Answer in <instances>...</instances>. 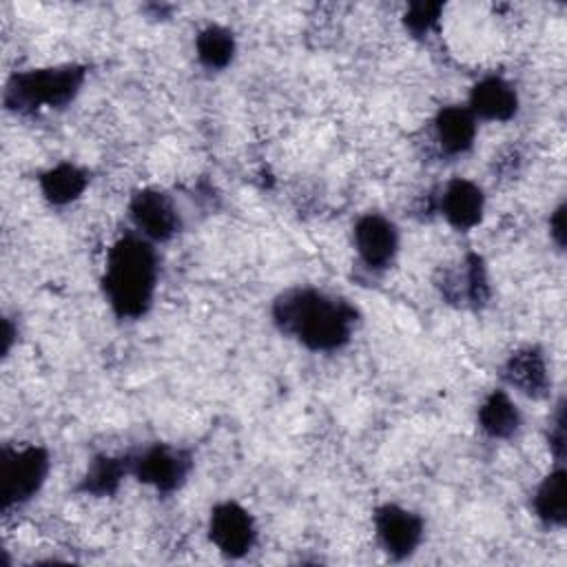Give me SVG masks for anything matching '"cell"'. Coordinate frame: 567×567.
Instances as JSON below:
<instances>
[{
	"label": "cell",
	"mask_w": 567,
	"mask_h": 567,
	"mask_svg": "<svg viewBox=\"0 0 567 567\" xmlns=\"http://www.w3.org/2000/svg\"><path fill=\"white\" fill-rule=\"evenodd\" d=\"M277 330L310 352H337L357 330L359 310L339 295L299 286L284 290L270 308Z\"/></svg>",
	"instance_id": "cell-1"
},
{
	"label": "cell",
	"mask_w": 567,
	"mask_h": 567,
	"mask_svg": "<svg viewBox=\"0 0 567 567\" xmlns=\"http://www.w3.org/2000/svg\"><path fill=\"white\" fill-rule=\"evenodd\" d=\"M102 295L117 319H142L155 299L159 284V259L155 244L128 230L106 250L102 270Z\"/></svg>",
	"instance_id": "cell-2"
},
{
	"label": "cell",
	"mask_w": 567,
	"mask_h": 567,
	"mask_svg": "<svg viewBox=\"0 0 567 567\" xmlns=\"http://www.w3.org/2000/svg\"><path fill=\"white\" fill-rule=\"evenodd\" d=\"M86 82L84 64H55L13 73L4 84V106L13 113L64 109Z\"/></svg>",
	"instance_id": "cell-3"
},
{
	"label": "cell",
	"mask_w": 567,
	"mask_h": 567,
	"mask_svg": "<svg viewBox=\"0 0 567 567\" xmlns=\"http://www.w3.org/2000/svg\"><path fill=\"white\" fill-rule=\"evenodd\" d=\"M51 470L49 452L35 443L2 445L0 452V496L2 512L9 514L35 498Z\"/></svg>",
	"instance_id": "cell-4"
},
{
	"label": "cell",
	"mask_w": 567,
	"mask_h": 567,
	"mask_svg": "<svg viewBox=\"0 0 567 567\" xmlns=\"http://www.w3.org/2000/svg\"><path fill=\"white\" fill-rule=\"evenodd\" d=\"M128 467L131 476L140 483L159 494H171L186 483L193 470V456L177 445L151 443L135 454H128Z\"/></svg>",
	"instance_id": "cell-5"
},
{
	"label": "cell",
	"mask_w": 567,
	"mask_h": 567,
	"mask_svg": "<svg viewBox=\"0 0 567 567\" xmlns=\"http://www.w3.org/2000/svg\"><path fill=\"white\" fill-rule=\"evenodd\" d=\"M128 219H131L133 233L142 235L153 244L173 239L182 228V217L171 195L153 186L140 188L131 195Z\"/></svg>",
	"instance_id": "cell-6"
},
{
	"label": "cell",
	"mask_w": 567,
	"mask_h": 567,
	"mask_svg": "<svg viewBox=\"0 0 567 567\" xmlns=\"http://www.w3.org/2000/svg\"><path fill=\"white\" fill-rule=\"evenodd\" d=\"M372 527L379 547L394 560L410 558L425 534L423 518L396 503H383L372 514Z\"/></svg>",
	"instance_id": "cell-7"
},
{
	"label": "cell",
	"mask_w": 567,
	"mask_h": 567,
	"mask_svg": "<svg viewBox=\"0 0 567 567\" xmlns=\"http://www.w3.org/2000/svg\"><path fill=\"white\" fill-rule=\"evenodd\" d=\"M206 532H208L210 543L226 558H241L257 543L255 518L237 501L217 503L208 514Z\"/></svg>",
	"instance_id": "cell-8"
},
{
	"label": "cell",
	"mask_w": 567,
	"mask_h": 567,
	"mask_svg": "<svg viewBox=\"0 0 567 567\" xmlns=\"http://www.w3.org/2000/svg\"><path fill=\"white\" fill-rule=\"evenodd\" d=\"M352 246L370 272L388 270L399 255V228L381 213H365L352 226Z\"/></svg>",
	"instance_id": "cell-9"
},
{
	"label": "cell",
	"mask_w": 567,
	"mask_h": 567,
	"mask_svg": "<svg viewBox=\"0 0 567 567\" xmlns=\"http://www.w3.org/2000/svg\"><path fill=\"white\" fill-rule=\"evenodd\" d=\"M439 213L454 230H472L483 221L485 215V193L467 177H452L436 202Z\"/></svg>",
	"instance_id": "cell-10"
},
{
	"label": "cell",
	"mask_w": 567,
	"mask_h": 567,
	"mask_svg": "<svg viewBox=\"0 0 567 567\" xmlns=\"http://www.w3.org/2000/svg\"><path fill=\"white\" fill-rule=\"evenodd\" d=\"M518 93L503 75H483L467 95V109L476 120L509 122L518 113Z\"/></svg>",
	"instance_id": "cell-11"
},
{
	"label": "cell",
	"mask_w": 567,
	"mask_h": 567,
	"mask_svg": "<svg viewBox=\"0 0 567 567\" xmlns=\"http://www.w3.org/2000/svg\"><path fill=\"white\" fill-rule=\"evenodd\" d=\"M439 286L447 301L463 308H481L489 299V279L483 257L470 252L461 264L443 275Z\"/></svg>",
	"instance_id": "cell-12"
},
{
	"label": "cell",
	"mask_w": 567,
	"mask_h": 567,
	"mask_svg": "<svg viewBox=\"0 0 567 567\" xmlns=\"http://www.w3.org/2000/svg\"><path fill=\"white\" fill-rule=\"evenodd\" d=\"M503 379L509 388L525 396H545L549 388V370L545 354L536 346H523L514 350L503 365Z\"/></svg>",
	"instance_id": "cell-13"
},
{
	"label": "cell",
	"mask_w": 567,
	"mask_h": 567,
	"mask_svg": "<svg viewBox=\"0 0 567 567\" xmlns=\"http://www.w3.org/2000/svg\"><path fill=\"white\" fill-rule=\"evenodd\" d=\"M432 128H434V140L441 153L450 157H458L474 146L478 120L470 113L467 106L450 104L439 109V113L434 115Z\"/></svg>",
	"instance_id": "cell-14"
},
{
	"label": "cell",
	"mask_w": 567,
	"mask_h": 567,
	"mask_svg": "<svg viewBox=\"0 0 567 567\" xmlns=\"http://www.w3.org/2000/svg\"><path fill=\"white\" fill-rule=\"evenodd\" d=\"M476 423L485 436L505 441V439H512L520 430L523 416H520L516 401L509 396V392L498 388V390H492L481 401L478 412H476Z\"/></svg>",
	"instance_id": "cell-15"
},
{
	"label": "cell",
	"mask_w": 567,
	"mask_h": 567,
	"mask_svg": "<svg viewBox=\"0 0 567 567\" xmlns=\"http://www.w3.org/2000/svg\"><path fill=\"white\" fill-rule=\"evenodd\" d=\"M38 186L51 206H66L86 190L89 173L73 162H60L38 177Z\"/></svg>",
	"instance_id": "cell-16"
},
{
	"label": "cell",
	"mask_w": 567,
	"mask_h": 567,
	"mask_svg": "<svg viewBox=\"0 0 567 567\" xmlns=\"http://www.w3.org/2000/svg\"><path fill=\"white\" fill-rule=\"evenodd\" d=\"M534 516L545 527H563L567 518V501H565V470L558 463L543 481L536 485L532 496Z\"/></svg>",
	"instance_id": "cell-17"
},
{
	"label": "cell",
	"mask_w": 567,
	"mask_h": 567,
	"mask_svg": "<svg viewBox=\"0 0 567 567\" xmlns=\"http://www.w3.org/2000/svg\"><path fill=\"white\" fill-rule=\"evenodd\" d=\"M237 53L235 33L224 24H206L195 35V55L208 71H224Z\"/></svg>",
	"instance_id": "cell-18"
},
{
	"label": "cell",
	"mask_w": 567,
	"mask_h": 567,
	"mask_svg": "<svg viewBox=\"0 0 567 567\" xmlns=\"http://www.w3.org/2000/svg\"><path fill=\"white\" fill-rule=\"evenodd\" d=\"M128 474H131L128 456L100 454L89 463L80 481V489L91 496H111L120 489L124 476Z\"/></svg>",
	"instance_id": "cell-19"
},
{
	"label": "cell",
	"mask_w": 567,
	"mask_h": 567,
	"mask_svg": "<svg viewBox=\"0 0 567 567\" xmlns=\"http://www.w3.org/2000/svg\"><path fill=\"white\" fill-rule=\"evenodd\" d=\"M443 9L445 7L441 2H412L405 9L401 22L410 35L427 38L439 27Z\"/></svg>",
	"instance_id": "cell-20"
},
{
	"label": "cell",
	"mask_w": 567,
	"mask_h": 567,
	"mask_svg": "<svg viewBox=\"0 0 567 567\" xmlns=\"http://www.w3.org/2000/svg\"><path fill=\"white\" fill-rule=\"evenodd\" d=\"M547 441H549V450H551L556 463H563V456H565V405H563V401L556 405V414L551 419Z\"/></svg>",
	"instance_id": "cell-21"
},
{
	"label": "cell",
	"mask_w": 567,
	"mask_h": 567,
	"mask_svg": "<svg viewBox=\"0 0 567 567\" xmlns=\"http://www.w3.org/2000/svg\"><path fill=\"white\" fill-rule=\"evenodd\" d=\"M549 237L563 250V246H565V204H558L549 215Z\"/></svg>",
	"instance_id": "cell-22"
}]
</instances>
